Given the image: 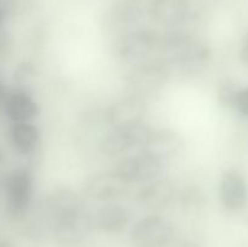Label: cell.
Returning <instances> with one entry per match:
<instances>
[{"label":"cell","mask_w":248,"mask_h":247,"mask_svg":"<svg viewBox=\"0 0 248 247\" xmlns=\"http://www.w3.org/2000/svg\"><path fill=\"white\" fill-rule=\"evenodd\" d=\"M2 109L11 123L33 121L39 115L38 102L33 98L29 90L19 87L9 90Z\"/></svg>","instance_id":"5bb4252c"},{"label":"cell","mask_w":248,"mask_h":247,"mask_svg":"<svg viewBox=\"0 0 248 247\" xmlns=\"http://www.w3.org/2000/svg\"><path fill=\"white\" fill-rule=\"evenodd\" d=\"M10 142L17 153L29 155L34 153L40 143V130L33 121L11 123L9 130Z\"/></svg>","instance_id":"ac0fdd59"},{"label":"cell","mask_w":248,"mask_h":247,"mask_svg":"<svg viewBox=\"0 0 248 247\" xmlns=\"http://www.w3.org/2000/svg\"><path fill=\"white\" fill-rule=\"evenodd\" d=\"M150 132L152 128L144 121L110 127L99 142V150L104 156H120L130 150L140 149Z\"/></svg>","instance_id":"8992f818"},{"label":"cell","mask_w":248,"mask_h":247,"mask_svg":"<svg viewBox=\"0 0 248 247\" xmlns=\"http://www.w3.org/2000/svg\"><path fill=\"white\" fill-rule=\"evenodd\" d=\"M169 70L164 61L149 60L140 64L133 65L126 77L131 93L138 94L147 99L148 96L157 93L166 85Z\"/></svg>","instance_id":"52a82bcc"},{"label":"cell","mask_w":248,"mask_h":247,"mask_svg":"<svg viewBox=\"0 0 248 247\" xmlns=\"http://www.w3.org/2000/svg\"><path fill=\"white\" fill-rule=\"evenodd\" d=\"M159 43L160 35L156 31L142 27L116 36L114 53L119 61L133 67L152 60Z\"/></svg>","instance_id":"3957f363"},{"label":"cell","mask_w":248,"mask_h":247,"mask_svg":"<svg viewBox=\"0 0 248 247\" xmlns=\"http://www.w3.org/2000/svg\"><path fill=\"white\" fill-rule=\"evenodd\" d=\"M113 171L127 184H145L161 177L164 162L140 152L121 157Z\"/></svg>","instance_id":"9c48e42d"},{"label":"cell","mask_w":248,"mask_h":247,"mask_svg":"<svg viewBox=\"0 0 248 247\" xmlns=\"http://www.w3.org/2000/svg\"><path fill=\"white\" fill-rule=\"evenodd\" d=\"M173 237V225L160 215H149L133 224L130 232L135 247H165Z\"/></svg>","instance_id":"ba28073f"},{"label":"cell","mask_w":248,"mask_h":247,"mask_svg":"<svg viewBox=\"0 0 248 247\" xmlns=\"http://www.w3.org/2000/svg\"><path fill=\"white\" fill-rule=\"evenodd\" d=\"M147 113V99L138 94L130 93L111 103L104 113V119L110 127H116L142 123Z\"/></svg>","instance_id":"30bf717a"},{"label":"cell","mask_w":248,"mask_h":247,"mask_svg":"<svg viewBox=\"0 0 248 247\" xmlns=\"http://www.w3.org/2000/svg\"><path fill=\"white\" fill-rule=\"evenodd\" d=\"M234 108L244 118H248V86L240 89L235 99Z\"/></svg>","instance_id":"44dd1931"},{"label":"cell","mask_w":248,"mask_h":247,"mask_svg":"<svg viewBox=\"0 0 248 247\" xmlns=\"http://www.w3.org/2000/svg\"><path fill=\"white\" fill-rule=\"evenodd\" d=\"M152 0H118L104 15V26L107 31L116 34L144 27L150 18Z\"/></svg>","instance_id":"277c9868"},{"label":"cell","mask_w":248,"mask_h":247,"mask_svg":"<svg viewBox=\"0 0 248 247\" xmlns=\"http://www.w3.org/2000/svg\"><path fill=\"white\" fill-rule=\"evenodd\" d=\"M36 77V67L33 62L23 61L16 67L14 73V80L16 87L28 90L29 85Z\"/></svg>","instance_id":"d6986e66"},{"label":"cell","mask_w":248,"mask_h":247,"mask_svg":"<svg viewBox=\"0 0 248 247\" xmlns=\"http://www.w3.org/2000/svg\"><path fill=\"white\" fill-rule=\"evenodd\" d=\"M128 210L115 201L102 203L93 218V223L97 228L108 234H119L124 232L128 225Z\"/></svg>","instance_id":"e0dca14e"},{"label":"cell","mask_w":248,"mask_h":247,"mask_svg":"<svg viewBox=\"0 0 248 247\" xmlns=\"http://www.w3.org/2000/svg\"><path fill=\"white\" fill-rule=\"evenodd\" d=\"M0 5H2V2H1V0H0Z\"/></svg>","instance_id":"4316f807"},{"label":"cell","mask_w":248,"mask_h":247,"mask_svg":"<svg viewBox=\"0 0 248 247\" xmlns=\"http://www.w3.org/2000/svg\"><path fill=\"white\" fill-rule=\"evenodd\" d=\"M56 210L52 236L62 245L85 241L93 229V218L85 208L81 198L69 189H57L48 194Z\"/></svg>","instance_id":"6da1fadb"},{"label":"cell","mask_w":248,"mask_h":247,"mask_svg":"<svg viewBox=\"0 0 248 247\" xmlns=\"http://www.w3.org/2000/svg\"><path fill=\"white\" fill-rule=\"evenodd\" d=\"M240 61L248 67V34L245 36L244 43H242L241 45V50H240Z\"/></svg>","instance_id":"603a6c76"},{"label":"cell","mask_w":248,"mask_h":247,"mask_svg":"<svg viewBox=\"0 0 248 247\" xmlns=\"http://www.w3.org/2000/svg\"><path fill=\"white\" fill-rule=\"evenodd\" d=\"M190 0H152L150 18L166 28H177L188 19Z\"/></svg>","instance_id":"2e32d148"},{"label":"cell","mask_w":248,"mask_h":247,"mask_svg":"<svg viewBox=\"0 0 248 247\" xmlns=\"http://www.w3.org/2000/svg\"><path fill=\"white\" fill-rule=\"evenodd\" d=\"M5 19H6V9L4 5H0V29H4Z\"/></svg>","instance_id":"d4e9b609"},{"label":"cell","mask_w":248,"mask_h":247,"mask_svg":"<svg viewBox=\"0 0 248 247\" xmlns=\"http://www.w3.org/2000/svg\"><path fill=\"white\" fill-rule=\"evenodd\" d=\"M239 87L230 80H225L220 84L218 89V101L224 108H234L235 99H236Z\"/></svg>","instance_id":"ffe728a7"},{"label":"cell","mask_w":248,"mask_h":247,"mask_svg":"<svg viewBox=\"0 0 248 247\" xmlns=\"http://www.w3.org/2000/svg\"><path fill=\"white\" fill-rule=\"evenodd\" d=\"M7 92H9V90H7L6 85H5L4 77H2V72L1 69H0V109H1L2 106H4V102L7 96Z\"/></svg>","instance_id":"cb8c5ba5"},{"label":"cell","mask_w":248,"mask_h":247,"mask_svg":"<svg viewBox=\"0 0 248 247\" xmlns=\"http://www.w3.org/2000/svg\"><path fill=\"white\" fill-rule=\"evenodd\" d=\"M128 186L130 184L111 170L93 174L86 182L85 193L93 200L110 202L123 198L128 191Z\"/></svg>","instance_id":"7c38bea8"},{"label":"cell","mask_w":248,"mask_h":247,"mask_svg":"<svg viewBox=\"0 0 248 247\" xmlns=\"http://www.w3.org/2000/svg\"><path fill=\"white\" fill-rule=\"evenodd\" d=\"M176 195L177 190L173 183L159 177L143 184L137 194V202L148 210L161 211L176 199Z\"/></svg>","instance_id":"9a60e30c"},{"label":"cell","mask_w":248,"mask_h":247,"mask_svg":"<svg viewBox=\"0 0 248 247\" xmlns=\"http://www.w3.org/2000/svg\"><path fill=\"white\" fill-rule=\"evenodd\" d=\"M219 200L223 207L232 212L241 211L247 205L248 185L240 172L228 170L219 179Z\"/></svg>","instance_id":"4fadbf2b"},{"label":"cell","mask_w":248,"mask_h":247,"mask_svg":"<svg viewBox=\"0 0 248 247\" xmlns=\"http://www.w3.org/2000/svg\"><path fill=\"white\" fill-rule=\"evenodd\" d=\"M184 145V138L173 128L152 130L140 152L155 157L159 161L166 162L178 156Z\"/></svg>","instance_id":"8fae6325"},{"label":"cell","mask_w":248,"mask_h":247,"mask_svg":"<svg viewBox=\"0 0 248 247\" xmlns=\"http://www.w3.org/2000/svg\"><path fill=\"white\" fill-rule=\"evenodd\" d=\"M11 46V39L7 31L4 29H0V57L5 56L9 52V48Z\"/></svg>","instance_id":"7402d4cb"},{"label":"cell","mask_w":248,"mask_h":247,"mask_svg":"<svg viewBox=\"0 0 248 247\" xmlns=\"http://www.w3.org/2000/svg\"><path fill=\"white\" fill-rule=\"evenodd\" d=\"M2 160H4V154H2L1 149H0V164H1V162H2Z\"/></svg>","instance_id":"484cf974"},{"label":"cell","mask_w":248,"mask_h":247,"mask_svg":"<svg viewBox=\"0 0 248 247\" xmlns=\"http://www.w3.org/2000/svg\"><path fill=\"white\" fill-rule=\"evenodd\" d=\"M33 174L27 169H16L5 177V206L12 219H21L28 215L33 205Z\"/></svg>","instance_id":"5b68a950"},{"label":"cell","mask_w":248,"mask_h":247,"mask_svg":"<svg viewBox=\"0 0 248 247\" xmlns=\"http://www.w3.org/2000/svg\"><path fill=\"white\" fill-rule=\"evenodd\" d=\"M159 48L166 65L186 74L200 72L211 58L210 46L202 39L181 31L160 35Z\"/></svg>","instance_id":"7a4b0ae2"}]
</instances>
